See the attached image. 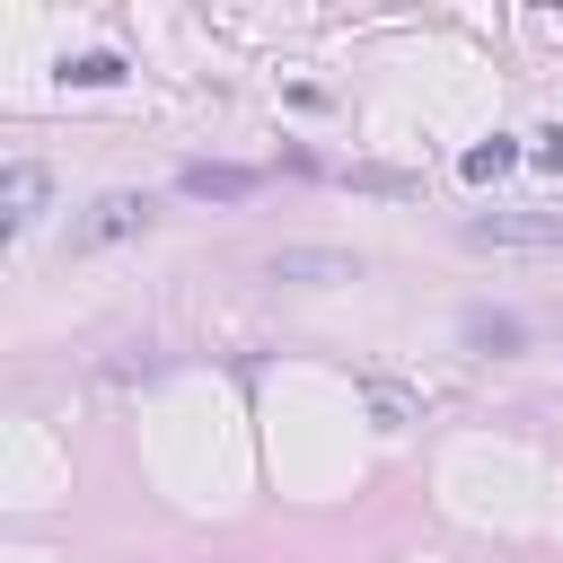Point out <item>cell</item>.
<instances>
[{
  "label": "cell",
  "mask_w": 563,
  "mask_h": 563,
  "mask_svg": "<svg viewBox=\"0 0 563 563\" xmlns=\"http://www.w3.org/2000/svg\"><path fill=\"white\" fill-rule=\"evenodd\" d=\"M457 238L475 255H563V211H475Z\"/></svg>",
  "instance_id": "obj_1"
},
{
  "label": "cell",
  "mask_w": 563,
  "mask_h": 563,
  "mask_svg": "<svg viewBox=\"0 0 563 563\" xmlns=\"http://www.w3.org/2000/svg\"><path fill=\"white\" fill-rule=\"evenodd\" d=\"M141 229H150V194L114 185V194H97V202L70 220V255H97V246H114V238H141Z\"/></svg>",
  "instance_id": "obj_2"
},
{
  "label": "cell",
  "mask_w": 563,
  "mask_h": 563,
  "mask_svg": "<svg viewBox=\"0 0 563 563\" xmlns=\"http://www.w3.org/2000/svg\"><path fill=\"white\" fill-rule=\"evenodd\" d=\"M264 273L299 282V290H334V282H361V255H343V246H273Z\"/></svg>",
  "instance_id": "obj_3"
},
{
  "label": "cell",
  "mask_w": 563,
  "mask_h": 563,
  "mask_svg": "<svg viewBox=\"0 0 563 563\" xmlns=\"http://www.w3.org/2000/svg\"><path fill=\"white\" fill-rule=\"evenodd\" d=\"M44 202H53V176H44L35 158H9V167H0V220H9V229H35Z\"/></svg>",
  "instance_id": "obj_4"
},
{
  "label": "cell",
  "mask_w": 563,
  "mask_h": 563,
  "mask_svg": "<svg viewBox=\"0 0 563 563\" xmlns=\"http://www.w3.org/2000/svg\"><path fill=\"white\" fill-rule=\"evenodd\" d=\"M176 185H185L194 202H246L264 176H255V167H220V158H185V167H176Z\"/></svg>",
  "instance_id": "obj_5"
},
{
  "label": "cell",
  "mask_w": 563,
  "mask_h": 563,
  "mask_svg": "<svg viewBox=\"0 0 563 563\" xmlns=\"http://www.w3.org/2000/svg\"><path fill=\"white\" fill-rule=\"evenodd\" d=\"M457 334H466L475 352H519V343H528V325H519L510 308H466V317H457Z\"/></svg>",
  "instance_id": "obj_6"
},
{
  "label": "cell",
  "mask_w": 563,
  "mask_h": 563,
  "mask_svg": "<svg viewBox=\"0 0 563 563\" xmlns=\"http://www.w3.org/2000/svg\"><path fill=\"white\" fill-rule=\"evenodd\" d=\"M361 396L378 405V422H422V396H413V387H396V378H378V369L361 378Z\"/></svg>",
  "instance_id": "obj_7"
},
{
  "label": "cell",
  "mask_w": 563,
  "mask_h": 563,
  "mask_svg": "<svg viewBox=\"0 0 563 563\" xmlns=\"http://www.w3.org/2000/svg\"><path fill=\"white\" fill-rule=\"evenodd\" d=\"M62 79H70V88H114V79H123V53H70Z\"/></svg>",
  "instance_id": "obj_8"
},
{
  "label": "cell",
  "mask_w": 563,
  "mask_h": 563,
  "mask_svg": "<svg viewBox=\"0 0 563 563\" xmlns=\"http://www.w3.org/2000/svg\"><path fill=\"white\" fill-rule=\"evenodd\" d=\"M510 158H519V150H510V132H493V141H475V150H466V176L484 185V176H501Z\"/></svg>",
  "instance_id": "obj_9"
},
{
  "label": "cell",
  "mask_w": 563,
  "mask_h": 563,
  "mask_svg": "<svg viewBox=\"0 0 563 563\" xmlns=\"http://www.w3.org/2000/svg\"><path fill=\"white\" fill-rule=\"evenodd\" d=\"M361 194H422V176H396V167H352Z\"/></svg>",
  "instance_id": "obj_10"
},
{
  "label": "cell",
  "mask_w": 563,
  "mask_h": 563,
  "mask_svg": "<svg viewBox=\"0 0 563 563\" xmlns=\"http://www.w3.org/2000/svg\"><path fill=\"white\" fill-rule=\"evenodd\" d=\"M528 158H537L545 176H563V123H554V132H537V150H528Z\"/></svg>",
  "instance_id": "obj_11"
}]
</instances>
